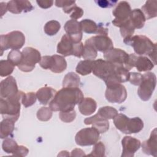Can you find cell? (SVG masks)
<instances>
[{"label":"cell","mask_w":157,"mask_h":157,"mask_svg":"<svg viewBox=\"0 0 157 157\" xmlns=\"http://www.w3.org/2000/svg\"><path fill=\"white\" fill-rule=\"evenodd\" d=\"M83 44L82 42L74 44L72 55L78 58H81L83 55Z\"/></svg>","instance_id":"obj_45"},{"label":"cell","mask_w":157,"mask_h":157,"mask_svg":"<svg viewBox=\"0 0 157 157\" xmlns=\"http://www.w3.org/2000/svg\"><path fill=\"white\" fill-rule=\"evenodd\" d=\"M156 83V77L154 73L147 72L142 75V80L137 90V94L142 101H147L151 98Z\"/></svg>","instance_id":"obj_7"},{"label":"cell","mask_w":157,"mask_h":157,"mask_svg":"<svg viewBox=\"0 0 157 157\" xmlns=\"http://www.w3.org/2000/svg\"><path fill=\"white\" fill-rule=\"evenodd\" d=\"M23 55L18 50H12L8 54L7 59L10 61L15 66H18L22 61Z\"/></svg>","instance_id":"obj_39"},{"label":"cell","mask_w":157,"mask_h":157,"mask_svg":"<svg viewBox=\"0 0 157 157\" xmlns=\"http://www.w3.org/2000/svg\"><path fill=\"white\" fill-rule=\"evenodd\" d=\"M52 117V110L50 107H42L37 112V118L42 121H48Z\"/></svg>","instance_id":"obj_41"},{"label":"cell","mask_w":157,"mask_h":157,"mask_svg":"<svg viewBox=\"0 0 157 157\" xmlns=\"http://www.w3.org/2000/svg\"><path fill=\"white\" fill-rule=\"evenodd\" d=\"M19 91L16 80L12 76H9L0 83L1 98L6 99L16 95Z\"/></svg>","instance_id":"obj_12"},{"label":"cell","mask_w":157,"mask_h":157,"mask_svg":"<svg viewBox=\"0 0 157 157\" xmlns=\"http://www.w3.org/2000/svg\"><path fill=\"white\" fill-rule=\"evenodd\" d=\"M74 44L75 42L66 34L63 36L61 40L58 42L56 52L64 56L72 55Z\"/></svg>","instance_id":"obj_18"},{"label":"cell","mask_w":157,"mask_h":157,"mask_svg":"<svg viewBox=\"0 0 157 157\" xmlns=\"http://www.w3.org/2000/svg\"><path fill=\"white\" fill-rule=\"evenodd\" d=\"M29 152L28 149L23 146V145H19L15 153L13 155L15 156H25L28 155Z\"/></svg>","instance_id":"obj_48"},{"label":"cell","mask_w":157,"mask_h":157,"mask_svg":"<svg viewBox=\"0 0 157 157\" xmlns=\"http://www.w3.org/2000/svg\"><path fill=\"white\" fill-rule=\"evenodd\" d=\"M25 42L24 34L19 31H13L7 34L1 35L0 45L1 55H2L4 50L11 48L18 50L21 48Z\"/></svg>","instance_id":"obj_5"},{"label":"cell","mask_w":157,"mask_h":157,"mask_svg":"<svg viewBox=\"0 0 157 157\" xmlns=\"http://www.w3.org/2000/svg\"><path fill=\"white\" fill-rule=\"evenodd\" d=\"M144 128V122L139 117L129 118L126 123L125 134L138 133L142 130Z\"/></svg>","instance_id":"obj_25"},{"label":"cell","mask_w":157,"mask_h":157,"mask_svg":"<svg viewBox=\"0 0 157 157\" xmlns=\"http://www.w3.org/2000/svg\"><path fill=\"white\" fill-rule=\"evenodd\" d=\"M104 58L114 64L125 67L129 59V55L120 48H112L104 53Z\"/></svg>","instance_id":"obj_11"},{"label":"cell","mask_w":157,"mask_h":157,"mask_svg":"<svg viewBox=\"0 0 157 157\" xmlns=\"http://www.w3.org/2000/svg\"><path fill=\"white\" fill-rule=\"evenodd\" d=\"M55 5L58 7H62L63 12L66 13H71L74 7L77 6L75 1L66 0L56 1Z\"/></svg>","instance_id":"obj_38"},{"label":"cell","mask_w":157,"mask_h":157,"mask_svg":"<svg viewBox=\"0 0 157 157\" xmlns=\"http://www.w3.org/2000/svg\"><path fill=\"white\" fill-rule=\"evenodd\" d=\"M121 144L123 147L122 157H132L141 145L140 141L139 139L128 136L123 138Z\"/></svg>","instance_id":"obj_13"},{"label":"cell","mask_w":157,"mask_h":157,"mask_svg":"<svg viewBox=\"0 0 157 157\" xmlns=\"http://www.w3.org/2000/svg\"><path fill=\"white\" fill-rule=\"evenodd\" d=\"M97 54V50L94 48V47L86 40L83 45L82 57L85 59L92 60L96 58Z\"/></svg>","instance_id":"obj_32"},{"label":"cell","mask_w":157,"mask_h":157,"mask_svg":"<svg viewBox=\"0 0 157 157\" xmlns=\"http://www.w3.org/2000/svg\"><path fill=\"white\" fill-rule=\"evenodd\" d=\"M83 98V93L79 88L63 87L56 92L49 104V107L55 112L71 111Z\"/></svg>","instance_id":"obj_1"},{"label":"cell","mask_w":157,"mask_h":157,"mask_svg":"<svg viewBox=\"0 0 157 157\" xmlns=\"http://www.w3.org/2000/svg\"><path fill=\"white\" fill-rule=\"evenodd\" d=\"M86 41L91 44L97 51L101 52L104 53L113 48V42L107 36L97 35L88 39Z\"/></svg>","instance_id":"obj_14"},{"label":"cell","mask_w":157,"mask_h":157,"mask_svg":"<svg viewBox=\"0 0 157 157\" xmlns=\"http://www.w3.org/2000/svg\"><path fill=\"white\" fill-rule=\"evenodd\" d=\"M100 117L105 119H112L118 114V111L113 107L110 106H105L101 107L98 113Z\"/></svg>","instance_id":"obj_35"},{"label":"cell","mask_w":157,"mask_h":157,"mask_svg":"<svg viewBox=\"0 0 157 157\" xmlns=\"http://www.w3.org/2000/svg\"><path fill=\"white\" fill-rule=\"evenodd\" d=\"M154 64L149 58L144 56H136L134 67H136L139 72H146L151 70Z\"/></svg>","instance_id":"obj_24"},{"label":"cell","mask_w":157,"mask_h":157,"mask_svg":"<svg viewBox=\"0 0 157 157\" xmlns=\"http://www.w3.org/2000/svg\"><path fill=\"white\" fill-rule=\"evenodd\" d=\"M80 112L83 115H90L93 113L97 108L96 102L91 98H83L78 104Z\"/></svg>","instance_id":"obj_22"},{"label":"cell","mask_w":157,"mask_h":157,"mask_svg":"<svg viewBox=\"0 0 157 157\" xmlns=\"http://www.w3.org/2000/svg\"><path fill=\"white\" fill-rule=\"evenodd\" d=\"M99 137V132L93 126L80 130L75 135V140L80 146H90L97 143Z\"/></svg>","instance_id":"obj_8"},{"label":"cell","mask_w":157,"mask_h":157,"mask_svg":"<svg viewBox=\"0 0 157 157\" xmlns=\"http://www.w3.org/2000/svg\"><path fill=\"white\" fill-rule=\"evenodd\" d=\"M0 7H1V15L2 17L8 10H7V3L2 2L0 3Z\"/></svg>","instance_id":"obj_51"},{"label":"cell","mask_w":157,"mask_h":157,"mask_svg":"<svg viewBox=\"0 0 157 157\" xmlns=\"http://www.w3.org/2000/svg\"><path fill=\"white\" fill-rule=\"evenodd\" d=\"M95 2L101 7L107 8V7H112L115 4H117V1H110V0H99L95 1Z\"/></svg>","instance_id":"obj_47"},{"label":"cell","mask_w":157,"mask_h":157,"mask_svg":"<svg viewBox=\"0 0 157 157\" xmlns=\"http://www.w3.org/2000/svg\"><path fill=\"white\" fill-rule=\"evenodd\" d=\"M119 28H120L121 35L124 39L131 37L134 33L135 28L132 25L129 18L127 21L122 23Z\"/></svg>","instance_id":"obj_31"},{"label":"cell","mask_w":157,"mask_h":157,"mask_svg":"<svg viewBox=\"0 0 157 157\" xmlns=\"http://www.w3.org/2000/svg\"><path fill=\"white\" fill-rule=\"evenodd\" d=\"M18 146L19 145L17 144L16 141L9 138H6L2 144V150L6 153L9 154L12 153V155L15 153Z\"/></svg>","instance_id":"obj_36"},{"label":"cell","mask_w":157,"mask_h":157,"mask_svg":"<svg viewBox=\"0 0 157 157\" xmlns=\"http://www.w3.org/2000/svg\"><path fill=\"white\" fill-rule=\"evenodd\" d=\"M142 12H143L145 19L149 20L157 16V1H147L142 7Z\"/></svg>","instance_id":"obj_27"},{"label":"cell","mask_w":157,"mask_h":157,"mask_svg":"<svg viewBox=\"0 0 157 157\" xmlns=\"http://www.w3.org/2000/svg\"><path fill=\"white\" fill-rule=\"evenodd\" d=\"M38 6L42 9H48L52 6L53 4V1L50 0H44V1H37Z\"/></svg>","instance_id":"obj_49"},{"label":"cell","mask_w":157,"mask_h":157,"mask_svg":"<svg viewBox=\"0 0 157 157\" xmlns=\"http://www.w3.org/2000/svg\"><path fill=\"white\" fill-rule=\"evenodd\" d=\"M93 63V61L88 59L80 61L76 67V72L82 75H86L91 74L92 72Z\"/></svg>","instance_id":"obj_29"},{"label":"cell","mask_w":157,"mask_h":157,"mask_svg":"<svg viewBox=\"0 0 157 157\" xmlns=\"http://www.w3.org/2000/svg\"><path fill=\"white\" fill-rule=\"evenodd\" d=\"M84 123L86 125L92 124L93 127L98 130L99 133H104L109 128V120L100 117L97 113L91 117L85 118Z\"/></svg>","instance_id":"obj_17"},{"label":"cell","mask_w":157,"mask_h":157,"mask_svg":"<svg viewBox=\"0 0 157 157\" xmlns=\"http://www.w3.org/2000/svg\"><path fill=\"white\" fill-rule=\"evenodd\" d=\"M142 80V75L137 72H129L128 81L132 85L139 86Z\"/></svg>","instance_id":"obj_44"},{"label":"cell","mask_w":157,"mask_h":157,"mask_svg":"<svg viewBox=\"0 0 157 157\" xmlns=\"http://www.w3.org/2000/svg\"><path fill=\"white\" fill-rule=\"evenodd\" d=\"M14 65L8 59L1 60L0 61V75L6 77L12 73L14 69Z\"/></svg>","instance_id":"obj_37"},{"label":"cell","mask_w":157,"mask_h":157,"mask_svg":"<svg viewBox=\"0 0 157 157\" xmlns=\"http://www.w3.org/2000/svg\"><path fill=\"white\" fill-rule=\"evenodd\" d=\"M64 30L66 34L75 43L81 42L82 39V30L80 22L75 20H70L64 25Z\"/></svg>","instance_id":"obj_15"},{"label":"cell","mask_w":157,"mask_h":157,"mask_svg":"<svg viewBox=\"0 0 157 157\" xmlns=\"http://www.w3.org/2000/svg\"><path fill=\"white\" fill-rule=\"evenodd\" d=\"M23 92L19 91L18 93L6 99H0V111L4 118H9L14 121H17L20 117L21 98Z\"/></svg>","instance_id":"obj_2"},{"label":"cell","mask_w":157,"mask_h":157,"mask_svg":"<svg viewBox=\"0 0 157 157\" xmlns=\"http://www.w3.org/2000/svg\"><path fill=\"white\" fill-rule=\"evenodd\" d=\"M156 128H155L151 132L149 139L142 142V148L144 153L152 155L155 157L156 156L157 154V133Z\"/></svg>","instance_id":"obj_19"},{"label":"cell","mask_w":157,"mask_h":157,"mask_svg":"<svg viewBox=\"0 0 157 157\" xmlns=\"http://www.w3.org/2000/svg\"><path fill=\"white\" fill-rule=\"evenodd\" d=\"M82 30L87 34H96L98 25L93 20L85 19L80 22Z\"/></svg>","instance_id":"obj_30"},{"label":"cell","mask_w":157,"mask_h":157,"mask_svg":"<svg viewBox=\"0 0 157 157\" xmlns=\"http://www.w3.org/2000/svg\"><path fill=\"white\" fill-rule=\"evenodd\" d=\"M60 120L64 123H71L76 117V112L74 110L67 112H60L59 113Z\"/></svg>","instance_id":"obj_43"},{"label":"cell","mask_w":157,"mask_h":157,"mask_svg":"<svg viewBox=\"0 0 157 157\" xmlns=\"http://www.w3.org/2000/svg\"><path fill=\"white\" fill-rule=\"evenodd\" d=\"M56 91L51 87L45 86L40 88L36 93L37 98L43 105L50 104L56 93Z\"/></svg>","instance_id":"obj_21"},{"label":"cell","mask_w":157,"mask_h":157,"mask_svg":"<svg viewBox=\"0 0 157 157\" xmlns=\"http://www.w3.org/2000/svg\"><path fill=\"white\" fill-rule=\"evenodd\" d=\"M131 12V6L128 2L124 1L120 2L112 12L115 17V19L112 21L113 25L115 26L120 27L122 23L129 18Z\"/></svg>","instance_id":"obj_10"},{"label":"cell","mask_w":157,"mask_h":157,"mask_svg":"<svg viewBox=\"0 0 157 157\" xmlns=\"http://www.w3.org/2000/svg\"><path fill=\"white\" fill-rule=\"evenodd\" d=\"M61 28L60 23L56 20H50L44 26V31L48 36H54L57 34Z\"/></svg>","instance_id":"obj_33"},{"label":"cell","mask_w":157,"mask_h":157,"mask_svg":"<svg viewBox=\"0 0 157 157\" xmlns=\"http://www.w3.org/2000/svg\"><path fill=\"white\" fill-rule=\"evenodd\" d=\"M22 52L23 58L20 64L17 66L18 68L25 72L32 71L36 64L39 63L41 59L40 52L33 47H25Z\"/></svg>","instance_id":"obj_6"},{"label":"cell","mask_w":157,"mask_h":157,"mask_svg":"<svg viewBox=\"0 0 157 157\" xmlns=\"http://www.w3.org/2000/svg\"><path fill=\"white\" fill-rule=\"evenodd\" d=\"M129 117L123 113L117 114L113 118V123L115 127L123 133L125 134L126 126Z\"/></svg>","instance_id":"obj_34"},{"label":"cell","mask_w":157,"mask_h":157,"mask_svg":"<svg viewBox=\"0 0 157 157\" xmlns=\"http://www.w3.org/2000/svg\"><path fill=\"white\" fill-rule=\"evenodd\" d=\"M126 45L132 47L135 53L139 55H147L149 56L156 51V44L153 43L148 37L143 35H136L124 39Z\"/></svg>","instance_id":"obj_4"},{"label":"cell","mask_w":157,"mask_h":157,"mask_svg":"<svg viewBox=\"0 0 157 157\" xmlns=\"http://www.w3.org/2000/svg\"><path fill=\"white\" fill-rule=\"evenodd\" d=\"M83 14V10L82 8L79 7H75L74 9L72 10V11L71 13L70 17L72 18V20H77L82 17Z\"/></svg>","instance_id":"obj_46"},{"label":"cell","mask_w":157,"mask_h":157,"mask_svg":"<svg viewBox=\"0 0 157 157\" xmlns=\"http://www.w3.org/2000/svg\"><path fill=\"white\" fill-rule=\"evenodd\" d=\"M80 84V79L79 76L73 72H70L67 73L64 76L63 80V87L79 88Z\"/></svg>","instance_id":"obj_28"},{"label":"cell","mask_w":157,"mask_h":157,"mask_svg":"<svg viewBox=\"0 0 157 157\" xmlns=\"http://www.w3.org/2000/svg\"><path fill=\"white\" fill-rule=\"evenodd\" d=\"M115 64L105 59H98L93 61L92 72L94 75L104 80L106 85L116 83L118 82L115 78Z\"/></svg>","instance_id":"obj_3"},{"label":"cell","mask_w":157,"mask_h":157,"mask_svg":"<svg viewBox=\"0 0 157 157\" xmlns=\"http://www.w3.org/2000/svg\"><path fill=\"white\" fill-rule=\"evenodd\" d=\"M105 96L106 99L112 103L121 104L127 98L126 90L121 83H110L107 85Z\"/></svg>","instance_id":"obj_9"},{"label":"cell","mask_w":157,"mask_h":157,"mask_svg":"<svg viewBox=\"0 0 157 157\" xmlns=\"http://www.w3.org/2000/svg\"><path fill=\"white\" fill-rule=\"evenodd\" d=\"M37 96L34 92L23 93L21 98V103L25 107H28L33 105L36 101Z\"/></svg>","instance_id":"obj_40"},{"label":"cell","mask_w":157,"mask_h":157,"mask_svg":"<svg viewBox=\"0 0 157 157\" xmlns=\"http://www.w3.org/2000/svg\"><path fill=\"white\" fill-rule=\"evenodd\" d=\"M67 62L64 58L58 55L50 56L48 69L54 73H61L66 70Z\"/></svg>","instance_id":"obj_20"},{"label":"cell","mask_w":157,"mask_h":157,"mask_svg":"<svg viewBox=\"0 0 157 157\" xmlns=\"http://www.w3.org/2000/svg\"><path fill=\"white\" fill-rule=\"evenodd\" d=\"M33 9L34 7L28 1L12 0L7 2V10L15 14L20 13L21 12H28Z\"/></svg>","instance_id":"obj_16"},{"label":"cell","mask_w":157,"mask_h":157,"mask_svg":"<svg viewBox=\"0 0 157 157\" xmlns=\"http://www.w3.org/2000/svg\"><path fill=\"white\" fill-rule=\"evenodd\" d=\"M129 20L135 29H141L144 26L146 19L145 17L139 9H135L131 10Z\"/></svg>","instance_id":"obj_23"},{"label":"cell","mask_w":157,"mask_h":157,"mask_svg":"<svg viewBox=\"0 0 157 157\" xmlns=\"http://www.w3.org/2000/svg\"><path fill=\"white\" fill-rule=\"evenodd\" d=\"M15 122L9 118H4L0 124V137L1 139H6L10 136L13 130Z\"/></svg>","instance_id":"obj_26"},{"label":"cell","mask_w":157,"mask_h":157,"mask_svg":"<svg viewBox=\"0 0 157 157\" xmlns=\"http://www.w3.org/2000/svg\"><path fill=\"white\" fill-rule=\"evenodd\" d=\"M71 156H85V154L82 150L80 148H75L71 151Z\"/></svg>","instance_id":"obj_50"},{"label":"cell","mask_w":157,"mask_h":157,"mask_svg":"<svg viewBox=\"0 0 157 157\" xmlns=\"http://www.w3.org/2000/svg\"><path fill=\"white\" fill-rule=\"evenodd\" d=\"M105 148L104 144L102 142H99L95 144L93 150L88 156H96V157H102L105 156Z\"/></svg>","instance_id":"obj_42"}]
</instances>
